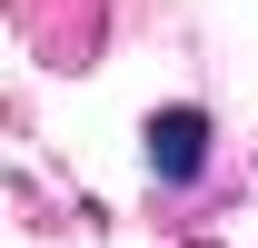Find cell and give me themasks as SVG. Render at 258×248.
I'll return each mask as SVG.
<instances>
[{
    "mask_svg": "<svg viewBox=\"0 0 258 248\" xmlns=\"http://www.w3.org/2000/svg\"><path fill=\"white\" fill-rule=\"evenodd\" d=\"M139 139H149V179L159 189H189L199 169H209V109H189V99H179V109H149Z\"/></svg>",
    "mask_w": 258,
    "mask_h": 248,
    "instance_id": "6da1fadb",
    "label": "cell"
}]
</instances>
